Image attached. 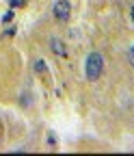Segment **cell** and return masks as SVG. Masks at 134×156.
Segmentation results:
<instances>
[{
  "label": "cell",
  "instance_id": "6da1fadb",
  "mask_svg": "<svg viewBox=\"0 0 134 156\" xmlns=\"http://www.w3.org/2000/svg\"><path fill=\"white\" fill-rule=\"evenodd\" d=\"M102 72H104V56L102 52H91L84 61V78L91 83L100 80L102 78Z\"/></svg>",
  "mask_w": 134,
  "mask_h": 156
},
{
  "label": "cell",
  "instance_id": "7a4b0ae2",
  "mask_svg": "<svg viewBox=\"0 0 134 156\" xmlns=\"http://www.w3.org/2000/svg\"><path fill=\"white\" fill-rule=\"evenodd\" d=\"M52 13H54V17L59 20V22H67L69 15H71V5L67 2V0H59V2H54Z\"/></svg>",
  "mask_w": 134,
  "mask_h": 156
},
{
  "label": "cell",
  "instance_id": "3957f363",
  "mask_svg": "<svg viewBox=\"0 0 134 156\" xmlns=\"http://www.w3.org/2000/svg\"><path fill=\"white\" fill-rule=\"evenodd\" d=\"M50 50L56 54V56H61L65 58L67 56V50H65V44L61 41V39H50Z\"/></svg>",
  "mask_w": 134,
  "mask_h": 156
},
{
  "label": "cell",
  "instance_id": "277c9868",
  "mask_svg": "<svg viewBox=\"0 0 134 156\" xmlns=\"http://www.w3.org/2000/svg\"><path fill=\"white\" fill-rule=\"evenodd\" d=\"M33 69H35L37 74H41V76H48V65H46L43 58H37V61L33 63Z\"/></svg>",
  "mask_w": 134,
  "mask_h": 156
},
{
  "label": "cell",
  "instance_id": "5b68a950",
  "mask_svg": "<svg viewBox=\"0 0 134 156\" xmlns=\"http://www.w3.org/2000/svg\"><path fill=\"white\" fill-rule=\"evenodd\" d=\"M11 20H13V9H9L5 15H2V24H7V22H11Z\"/></svg>",
  "mask_w": 134,
  "mask_h": 156
},
{
  "label": "cell",
  "instance_id": "8992f818",
  "mask_svg": "<svg viewBox=\"0 0 134 156\" xmlns=\"http://www.w3.org/2000/svg\"><path fill=\"white\" fill-rule=\"evenodd\" d=\"M11 9H17V7H24V0H9Z\"/></svg>",
  "mask_w": 134,
  "mask_h": 156
},
{
  "label": "cell",
  "instance_id": "52a82bcc",
  "mask_svg": "<svg viewBox=\"0 0 134 156\" xmlns=\"http://www.w3.org/2000/svg\"><path fill=\"white\" fill-rule=\"evenodd\" d=\"M48 145H56V139H54L52 132H48Z\"/></svg>",
  "mask_w": 134,
  "mask_h": 156
},
{
  "label": "cell",
  "instance_id": "ba28073f",
  "mask_svg": "<svg viewBox=\"0 0 134 156\" xmlns=\"http://www.w3.org/2000/svg\"><path fill=\"white\" fill-rule=\"evenodd\" d=\"M13 33H15V26H9V28H7V30H5V35H7V37H11V35H13Z\"/></svg>",
  "mask_w": 134,
  "mask_h": 156
},
{
  "label": "cell",
  "instance_id": "9c48e42d",
  "mask_svg": "<svg viewBox=\"0 0 134 156\" xmlns=\"http://www.w3.org/2000/svg\"><path fill=\"white\" fill-rule=\"evenodd\" d=\"M128 56H130V63H132V65H134V46H132V48H130V54H128Z\"/></svg>",
  "mask_w": 134,
  "mask_h": 156
},
{
  "label": "cell",
  "instance_id": "30bf717a",
  "mask_svg": "<svg viewBox=\"0 0 134 156\" xmlns=\"http://www.w3.org/2000/svg\"><path fill=\"white\" fill-rule=\"evenodd\" d=\"M130 15H132V24H134V7L130 9Z\"/></svg>",
  "mask_w": 134,
  "mask_h": 156
}]
</instances>
